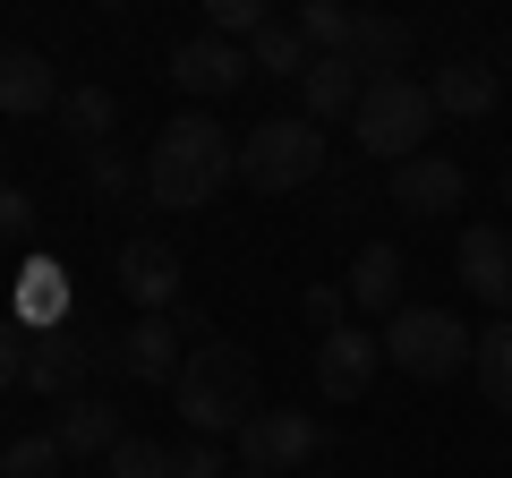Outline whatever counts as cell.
Returning <instances> with one entry per match:
<instances>
[{"label":"cell","instance_id":"obj_1","mask_svg":"<svg viewBox=\"0 0 512 478\" xmlns=\"http://www.w3.org/2000/svg\"><path fill=\"white\" fill-rule=\"evenodd\" d=\"M239 171V146L205 120V111H180L154 129V154H146V197L163 214H197V205L222 197V180Z\"/></svg>","mask_w":512,"mask_h":478},{"label":"cell","instance_id":"obj_2","mask_svg":"<svg viewBox=\"0 0 512 478\" xmlns=\"http://www.w3.org/2000/svg\"><path fill=\"white\" fill-rule=\"evenodd\" d=\"M171 402H180V419L197 427L205 444L239 436V427L265 410V376H256V359L239 342H197L180 359V385H171Z\"/></svg>","mask_w":512,"mask_h":478},{"label":"cell","instance_id":"obj_3","mask_svg":"<svg viewBox=\"0 0 512 478\" xmlns=\"http://www.w3.org/2000/svg\"><path fill=\"white\" fill-rule=\"evenodd\" d=\"M384 359L402 376H419V385H444V376H461L478 359V333L453 308H410L402 299V308L384 316Z\"/></svg>","mask_w":512,"mask_h":478},{"label":"cell","instance_id":"obj_4","mask_svg":"<svg viewBox=\"0 0 512 478\" xmlns=\"http://www.w3.org/2000/svg\"><path fill=\"white\" fill-rule=\"evenodd\" d=\"M350 120H359V154H376V163H410V154H427L436 94H427L419 77H376Z\"/></svg>","mask_w":512,"mask_h":478},{"label":"cell","instance_id":"obj_5","mask_svg":"<svg viewBox=\"0 0 512 478\" xmlns=\"http://www.w3.org/2000/svg\"><path fill=\"white\" fill-rule=\"evenodd\" d=\"M316 171H325V129H316L308 111H299V120H256V129L239 137V180L265 188V197H291Z\"/></svg>","mask_w":512,"mask_h":478},{"label":"cell","instance_id":"obj_6","mask_svg":"<svg viewBox=\"0 0 512 478\" xmlns=\"http://www.w3.org/2000/svg\"><path fill=\"white\" fill-rule=\"evenodd\" d=\"M239 470H265V478H291L308 470L316 453H325V427L308 419V410H256L248 427H239Z\"/></svg>","mask_w":512,"mask_h":478},{"label":"cell","instance_id":"obj_7","mask_svg":"<svg viewBox=\"0 0 512 478\" xmlns=\"http://www.w3.org/2000/svg\"><path fill=\"white\" fill-rule=\"evenodd\" d=\"M86 376H94L86 325H60V333H35V342H26V393H43V402H77Z\"/></svg>","mask_w":512,"mask_h":478},{"label":"cell","instance_id":"obj_8","mask_svg":"<svg viewBox=\"0 0 512 478\" xmlns=\"http://www.w3.org/2000/svg\"><path fill=\"white\" fill-rule=\"evenodd\" d=\"M376 368H384V333H367V325H342L316 342V393L325 402H359L376 385Z\"/></svg>","mask_w":512,"mask_h":478},{"label":"cell","instance_id":"obj_9","mask_svg":"<svg viewBox=\"0 0 512 478\" xmlns=\"http://www.w3.org/2000/svg\"><path fill=\"white\" fill-rule=\"evenodd\" d=\"M461 197H470V180H461L453 154H410V163H393V214L436 222V214H453Z\"/></svg>","mask_w":512,"mask_h":478},{"label":"cell","instance_id":"obj_10","mask_svg":"<svg viewBox=\"0 0 512 478\" xmlns=\"http://www.w3.org/2000/svg\"><path fill=\"white\" fill-rule=\"evenodd\" d=\"M461 291L478 308L512 316V231H495V222H470L461 231Z\"/></svg>","mask_w":512,"mask_h":478},{"label":"cell","instance_id":"obj_11","mask_svg":"<svg viewBox=\"0 0 512 478\" xmlns=\"http://www.w3.org/2000/svg\"><path fill=\"white\" fill-rule=\"evenodd\" d=\"M256 77V60L239 52V43H222V35H188L180 52H171V86L180 94H239Z\"/></svg>","mask_w":512,"mask_h":478},{"label":"cell","instance_id":"obj_12","mask_svg":"<svg viewBox=\"0 0 512 478\" xmlns=\"http://www.w3.org/2000/svg\"><path fill=\"white\" fill-rule=\"evenodd\" d=\"M120 291L137 299V316H171V308H180V248H163V239H128V248H120Z\"/></svg>","mask_w":512,"mask_h":478},{"label":"cell","instance_id":"obj_13","mask_svg":"<svg viewBox=\"0 0 512 478\" xmlns=\"http://www.w3.org/2000/svg\"><path fill=\"white\" fill-rule=\"evenodd\" d=\"M60 69L43 52H26V43H9L0 52V120H35V111H60Z\"/></svg>","mask_w":512,"mask_h":478},{"label":"cell","instance_id":"obj_14","mask_svg":"<svg viewBox=\"0 0 512 478\" xmlns=\"http://www.w3.org/2000/svg\"><path fill=\"white\" fill-rule=\"evenodd\" d=\"M180 359H188V342L171 316H137L120 333V376H137V385H180Z\"/></svg>","mask_w":512,"mask_h":478},{"label":"cell","instance_id":"obj_15","mask_svg":"<svg viewBox=\"0 0 512 478\" xmlns=\"http://www.w3.org/2000/svg\"><path fill=\"white\" fill-rule=\"evenodd\" d=\"M427 94H436V120H487L495 111V60L453 52L444 69H427Z\"/></svg>","mask_w":512,"mask_h":478},{"label":"cell","instance_id":"obj_16","mask_svg":"<svg viewBox=\"0 0 512 478\" xmlns=\"http://www.w3.org/2000/svg\"><path fill=\"white\" fill-rule=\"evenodd\" d=\"M52 436H60V453H69V461H111L128 427H120V410H111L103 393H77V402H60Z\"/></svg>","mask_w":512,"mask_h":478},{"label":"cell","instance_id":"obj_17","mask_svg":"<svg viewBox=\"0 0 512 478\" xmlns=\"http://www.w3.org/2000/svg\"><path fill=\"white\" fill-rule=\"evenodd\" d=\"M9 325H18V333H60V325H69V265H60V257H35L18 274Z\"/></svg>","mask_w":512,"mask_h":478},{"label":"cell","instance_id":"obj_18","mask_svg":"<svg viewBox=\"0 0 512 478\" xmlns=\"http://www.w3.org/2000/svg\"><path fill=\"white\" fill-rule=\"evenodd\" d=\"M410 18H384V9H367L359 26H350V69H367V86H376V77H410Z\"/></svg>","mask_w":512,"mask_h":478},{"label":"cell","instance_id":"obj_19","mask_svg":"<svg viewBox=\"0 0 512 478\" xmlns=\"http://www.w3.org/2000/svg\"><path fill=\"white\" fill-rule=\"evenodd\" d=\"M342 299L359 316H393V308H402V248H393V239H367L359 265L342 274Z\"/></svg>","mask_w":512,"mask_h":478},{"label":"cell","instance_id":"obj_20","mask_svg":"<svg viewBox=\"0 0 512 478\" xmlns=\"http://www.w3.org/2000/svg\"><path fill=\"white\" fill-rule=\"evenodd\" d=\"M359 94H367V77L350 69L342 52H333V60H316V69L299 77V103H308V120H316V129H325V120H342V111H359Z\"/></svg>","mask_w":512,"mask_h":478},{"label":"cell","instance_id":"obj_21","mask_svg":"<svg viewBox=\"0 0 512 478\" xmlns=\"http://www.w3.org/2000/svg\"><path fill=\"white\" fill-rule=\"evenodd\" d=\"M60 129H69L86 154L111 146V129H120V94H111V86H69V94H60Z\"/></svg>","mask_w":512,"mask_h":478},{"label":"cell","instance_id":"obj_22","mask_svg":"<svg viewBox=\"0 0 512 478\" xmlns=\"http://www.w3.org/2000/svg\"><path fill=\"white\" fill-rule=\"evenodd\" d=\"M248 60H256V69H265V77H308V69H316L308 35H299L291 18H274V26H265V35L248 43Z\"/></svg>","mask_w":512,"mask_h":478},{"label":"cell","instance_id":"obj_23","mask_svg":"<svg viewBox=\"0 0 512 478\" xmlns=\"http://www.w3.org/2000/svg\"><path fill=\"white\" fill-rule=\"evenodd\" d=\"M470 368H478V393H487L495 410H512V316H495V325L478 333V359H470Z\"/></svg>","mask_w":512,"mask_h":478},{"label":"cell","instance_id":"obj_24","mask_svg":"<svg viewBox=\"0 0 512 478\" xmlns=\"http://www.w3.org/2000/svg\"><path fill=\"white\" fill-rule=\"evenodd\" d=\"M291 26L308 35V52H316V60H333V52H350V26H359V18H350L342 0H308Z\"/></svg>","mask_w":512,"mask_h":478},{"label":"cell","instance_id":"obj_25","mask_svg":"<svg viewBox=\"0 0 512 478\" xmlns=\"http://www.w3.org/2000/svg\"><path fill=\"white\" fill-rule=\"evenodd\" d=\"M60 461H69V453H60L52 427H43V436H9V444H0V478H60Z\"/></svg>","mask_w":512,"mask_h":478},{"label":"cell","instance_id":"obj_26","mask_svg":"<svg viewBox=\"0 0 512 478\" xmlns=\"http://www.w3.org/2000/svg\"><path fill=\"white\" fill-rule=\"evenodd\" d=\"M171 461L180 453H171L163 436H120V453L103 461V478H171Z\"/></svg>","mask_w":512,"mask_h":478},{"label":"cell","instance_id":"obj_27","mask_svg":"<svg viewBox=\"0 0 512 478\" xmlns=\"http://www.w3.org/2000/svg\"><path fill=\"white\" fill-rule=\"evenodd\" d=\"M86 188L94 197H137V188H146V163H128L120 146H94L86 154Z\"/></svg>","mask_w":512,"mask_h":478},{"label":"cell","instance_id":"obj_28","mask_svg":"<svg viewBox=\"0 0 512 478\" xmlns=\"http://www.w3.org/2000/svg\"><path fill=\"white\" fill-rule=\"evenodd\" d=\"M265 26H274V9H265V0H214V9H205V35H222V43H239V35H265Z\"/></svg>","mask_w":512,"mask_h":478},{"label":"cell","instance_id":"obj_29","mask_svg":"<svg viewBox=\"0 0 512 478\" xmlns=\"http://www.w3.org/2000/svg\"><path fill=\"white\" fill-rule=\"evenodd\" d=\"M299 316H308V325H316V342H325V333H342V325H350V299L333 291V282H316V291L299 299Z\"/></svg>","mask_w":512,"mask_h":478},{"label":"cell","instance_id":"obj_30","mask_svg":"<svg viewBox=\"0 0 512 478\" xmlns=\"http://www.w3.org/2000/svg\"><path fill=\"white\" fill-rule=\"evenodd\" d=\"M26 342H35V333H18L9 316H0V393H9V385H26Z\"/></svg>","mask_w":512,"mask_h":478},{"label":"cell","instance_id":"obj_31","mask_svg":"<svg viewBox=\"0 0 512 478\" xmlns=\"http://www.w3.org/2000/svg\"><path fill=\"white\" fill-rule=\"evenodd\" d=\"M26 231H35V197L0 180V239H26Z\"/></svg>","mask_w":512,"mask_h":478},{"label":"cell","instance_id":"obj_32","mask_svg":"<svg viewBox=\"0 0 512 478\" xmlns=\"http://www.w3.org/2000/svg\"><path fill=\"white\" fill-rule=\"evenodd\" d=\"M171 478H222V444H180V461H171Z\"/></svg>","mask_w":512,"mask_h":478},{"label":"cell","instance_id":"obj_33","mask_svg":"<svg viewBox=\"0 0 512 478\" xmlns=\"http://www.w3.org/2000/svg\"><path fill=\"white\" fill-rule=\"evenodd\" d=\"M239 478H265V470H239Z\"/></svg>","mask_w":512,"mask_h":478},{"label":"cell","instance_id":"obj_34","mask_svg":"<svg viewBox=\"0 0 512 478\" xmlns=\"http://www.w3.org/2000/svg\"><path fill=\"white\" fill-rule=\"evenodd\" d=\"M60 478H77V470H60Z\"/></svg>","mask_w":512,"mask_h":478}]
</instances>
